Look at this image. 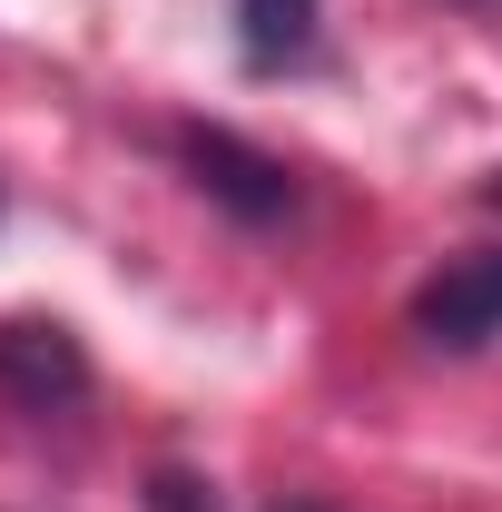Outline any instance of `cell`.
<instances>
[{"label":"cell","mask_w":502,"mask_h":512,"mask_svg":"<svg viewBox=\"0 0 502 512\" xmlns=\"http://www.w3.org/2000/svg\"><path fill=\"white\" fill-rule=\"evenodd\" d=\"M414 335L443 345V355H473V345H502V247L453 256L434 286L414 296Z\"/></svg>","instance_id":"cell-1"},{"label":"cell","mask_w":502,"mask_h":512,"mask_svg":"<svg viewBox=\"0 0 502 512\" xmlns=\"http://www.w3.org/2000/svg\"><path fill=\"white\" fill-rule=\"evenodd\" d=\"M0 384L20 394V404H69L89 365H79V345H69V325H0Z\"/></svg>","instance_id":"cell-2"},{"label":"cell","mask_w":502,"mask_h":512,"mask_svg":"<svg viewBox=\"0 0 502 512\" xmlns=\"http://www.w3.org/2000/svg\"><path fill=\"white\" fill-rule=\"evenodd\" d=\"M188 158H197V188H217V197H237L247 217H276L286 207V168H266V158H247L237 138H188Z\"/></svg>","instance_id":"cell-3"},{"label":"cell","mask_w":502,"mask_h":512,"mask_svg":"<svg viewBox=\"0 0 502 512\" xmlns=\"http://www.w3.org/2000/svg\"><path fill=\"white\" fill-rule=\"evenodd\" d=\"M237 30H247L256 69H286L315 50V0H237Z\"/></svg>","instance_id":"cell-4"},{"label":"cell","mask_w":502,"mask_h":512,"mask_svg":"<svg viewBox=\"0 0 502 512\" xmlns=\"http://www.w3.org/2000/svg\"><path fill=\"white\" fill-rule=\"evenodd\" d=\"M286 512H315V503H286Z\"/></svg>","instance_id":"cell-5"}]
</instances>
